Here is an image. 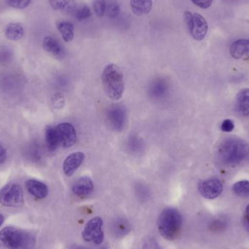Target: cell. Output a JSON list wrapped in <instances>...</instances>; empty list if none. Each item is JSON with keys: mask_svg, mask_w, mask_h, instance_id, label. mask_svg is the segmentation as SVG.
<instances>
[{"mask_svg": "<svg viewBox=\"0 0 249 249\" xmlns=\"http://www.w3.org/2000/svg\"><path fill=\"white\" fill-rule=\"evenodd\" d=\"M249 146L247 142L238 138H230L221 143L218 156L225 165H235L248 157Z\"/></svg>", "mask_w": 249, "mask_h": 249, "instance_id": "1", "label": "cell"}, {"mask_svg": "<svg viewBox=\"0 0 249 249\" xmlns=\"http://www.w3.org/2000/svg\"><path fill=\"white\" fill-rule=\"evenodd\" d=\"M102 83L109 99L118 101L122 98L124 90V75L116 64H110L105 67L102 74Z\"/></svg>", "mask_w": 249, "mask_h": 249, "instance_id": "2", "label": "cell"}, {"mask_svg": "<svg viewBox=\"0 0 249 249\" xmlns=\"http://www.w3.org/2000/svg\"><path fill=\"white\" fill-rule=\"evenodd\" d=\"M181 225L182 217L177 209L167 208L161 212L158 219V230L165 239H174L178 235Z\"/></svg>", "mask_w": 249, "mask_h": 249, "instance_id": "3", "label": "cell"}, {"mask_svg": "<svg viewBox=\"0 0 249 249\" xmlns=\"http://www.w3.org/2000/svg\"><path fill=\"white\" fill-rule=\"evenodd\" d=\"M0 241L9 249H26L34 244L29 234L14 227L3 228L0 231Z\"/></svg>", "mask_w": 249, "mask_h": 249, "instance_id": "4", "label": "cell"}, {"mask_svg": "<svg viewBox=\"0 0 249 249\" xmlns=\"http://www.w3.org/2000/svg\"><path fill=\"white\" fill-rule=\"evenodd\" d=\"M184 21L193 39L202 41L207 35L209 26L203 16L190 11L184 13Z\"/></svg>", "mask_w": 249, "mask_h": 249, "instance_id": "5", "label": "cell"}, {"mask_svg": "<svg viewBox=\"0 0 249 249\" xmlns=\"http://www.w3.org/2000/svg\"><path fill=\"white\" fill-rule=\"evenodd\" d=\"M24 197L21 187L16 183H10L0 190V203L6 207H20Z\"/></svg>", "mask_w": 249, "mask_h": 249, "instance_id": "6", "label": "cell"}, {"mask_svg": "<svg viewBox=\"0 0 249 249\" xmlns=\"http://www.w3.org/2000/svg\"><path fill=\"white\" fill-rule=\"evenodd\" d=\"M83 238L86 242H93L96 245L103 243L105 235L102 218L96 216L88 222L83 231Z\"/></svg>", "mask_w": 249, "mask_h": 249, "instance_id": "7", "label": "cell"}, {"mask_svg": "<svg viewBox=\"0 0 249 249\" xmlns=\"http://www.w3.org/2000/svg\"><path fill=\"white\" fill-rule=\"evenodd\" d=\"M223 184L217 178H210L200 183L199 193L203 197L209 200L216 198L223 191Z\"/></svg>", "mask_w": 249, "mask_h": 249, "instance_id": "8", "label": "cell"}, {"mask_svg": "<svg viewBox=\"0 0 249 249\" xmlns=\"http://www.w3.org/2000/svg\"><path fill=\"white\" fill-rule=\"evenodd\" d=\"M60 145L64 148L72 146L77 141V135L72 124L64 123L56 127Z\"/></svg>", "mask_w": 249, "mask_h": 249, "instance_id": "9", "label": "cell"}, {"mask_svg": "<svg viewBox=\"0 0 249 249\" xmlns=\"http://www.w3.org/2000/svg\"><path fill=\"white\" fill-rule=\"evenodd\" d=\"M107 121L114 130L121 131L124 128L126 121V114L124 107L115 105L109 108L107 112Z\"/></svg>", "mask_w": 249, "mask_h": 249, "instance_id": "10", "label": "cell"}, {"mask_svg": "<svg viewBox=\"0 0 249 249\" xmlns=\"http://www.w3.org/2000/svg\"><path fill=\"white\" fill-rule=\"evenodd\" d=\"M85 160L83 152H77L69 155L64 162L63 170L67 177H71L75 172L76 170L82 165Z\"/></svg>", "mask_w": 249, "mask_h": 249, "instance_id": "11", "label": "cell"}, {"mask_svg": "<svg viewBox=\"0 0 249 249\" xmlns=\"http://www.w3.org/2000/svg\"><path fill=\"white\" fill-rule=\"evenodd\" d=\"M93 182L91 178L87 177L78 178L73 184L72 191L74 194L79 197H86L91 194L93 191Z\"/></svg>", "mask_w": 249, "mask_h": 249, "instance_id": "12", "label": "cell"}, {"mask_svg": "<svg viewBox=\"0 0 249 249\" xmlns=\"http://www.w3.org/2000/svg\"><path fill=\"white\" fill-rule=\"evenodd\" d=\"M230 53L234 58H248L249 57V39H241L235 41L231 45Z\"/></svg>", "mask_w": 249, "mask_h": 249, "instance_id": "13", "label": "cell"}, {"mask_svg": "<svg viewBox=\"0 0 249 249\" xmlns=\"http://www.w3.org/2000/svg\"><path fill=\"white\" fill-rule=\"evenodd\" d=\"M26 187L27 191L36 198L43 199L48 196V186L37 180H28L26 182Z\"/></svg>", "mask_w": 249, "mask_h": 249, "instance_id": "14", "label": "cell"}, {"mask_svg": "<svg viewBox=\"0 0 249 249\" xmlns=\"http://www.w3.org/2000/svg\"><path fill=\"white\" fill-rule=\"evenodd\" d=\"M51 7L55 10H59L65 14H73L77 10L74 0H49Z\"/></svg>", "mask_w": 249, "mask_h": 249, "instance_id": "15", "label": "cell"}, {"mask_svg": "<svg viewBox=\"0 0 249 249\" xmlns=\"http://www.w3.org/2000/svg\"><path fill=\"white\" fill-rule=\"evenodd\" d=\"M236 108L243 116L249 115V89H243L237 95Z\"/></svg>", "mask_w": 249, "mask_h": 249, "instance_id": "16", "label": "cell"}, {"mask_svg": "<svg viewBox=\"0 0 249 249\" xmlns=\"http://www.w3.org/2000/svg\"><path fill=\"white\" fill-rule=\"evenodd\" d=\"M132 11L137 16L148 14L152 10V0H130Z\"/></svg>", "mask_w": 249, "mask_h": 249, "instance_id": "17", "label": "cell"}, {"mask_svg": "<svg viewBox=\"0 0 249 249\" xmlns=\"http://www.w3.org/2000/svg\"><path fill=\"white\" fill-rule=\"evenodd\" d=\"M24 35V29L20 23H10L4 29V35L10 40L18 41Z\"/></svg>", "mask_w": 249, "mask_h": 249, "instance_id": "18", "label": "cell"}, {"mask_svg": "<svg viewBox=\"0 0 249 249\" xmlns=\"http://www.w3.org/2000/svg\"><path fill=\"white\" fill-rule=\"evenodd\" d=\"M42 46L47 52L53 55L54 56L60 57L62 55L63 49L59 42L51 36L44 38Z\"/></svg>", "mask_w": 249, "mask_h": 249, "instance_id": "19", "label": "cell"}, {"mask_svg": "<svg viewBox=\"0 0 249 249\" xmlns=\"http://www.w3.org/2000/svg\"><path fill=\"white\" fill-rule=\"evenodd\" d=\"M45 142H46L48 149L51 152H53L57 149L60 143L56 128L52 126H48L46 127L45 129Z\"/></svg>", "mask_w": 249, "mask_h": 249, "instance_id": "20", "label": "cell"}, {"mask_svg": "<svg viewBox=\"0 0 249 249\" xmlns=\"http://www.w3.org/2000/svg\"><path fill=\"white\" fill-rule=\"evenodd\" d=\"M58 30L65 42H70L74 39V25L69 21H60L57 23Z\"/></svg>", "mask_w": 249, "mask_h": 249, "instance_id": "21", "label": "cell"}, {"mask_svg": "<svg viewBox=\"0 0 249 249\" xmlns=\"http://www.w3.org/2000/svg\"><path fill=\"white\" fill-rule=\"evenodd\" d=\"M168 86L164 80H158L154 82L150 88L151 94L155 98H161L166 94Z\"/></svg>", "mask_w": 249, "mask_h": 249, "instance_id": "22", "label": "cell"}, {"mask_svg": "<svg viewBox=\"0 0 249 249\" xmlns=\"http://www.w3.org/2000/svg\"><path fill=\"white\" fill-rule=\"evenodd\" d=\"M234 193L241 197H249V181L247 180L238 181L232 187Z\"/></svg>", "mask_w": 249, "mask_h": 249, "instance_id": "23", "label": "cell"}, {"mask_svg": "<svg viewBox=\"0 0 249 249\" xmlns=\"http://www.w3.org/2000/svg\"><path fill=\"white\" fill-rule=\"evenodd\" d=\"M106 11L108 16L111 18L118 17L120 13V5L115 0H107V1Z\"/></svg>", "mask_w": 249, "mask_h": 249, "instance_id": "24", "label": "cell"}, {"mask_svg": "<svg viewBox=\"0 0 249 249\" xmlns=\"http://www.w3.org/2000/svg\"><path fill=\"white\" fill-rule=\"evenodd\" d=\"M93 10L99 17H103L106 13L107 0H94Z\"/></svg>", "mask_w": 249, "mask_h": 249, "instance_id": "25", "label": "cell"}, {"mask_svg": "<svg viewBox=\"0 0 249 249\" xmlns=\"http://www.w3.org/2000/svg\"><path fill=\"white\" fill-rule=\"evenodd\" d=\"M74 14L77 20H83L90 17L91 11L88 6H83V7L76 10Z\"/></svg>", "mask_w": 249, "mask_h": 249, "instance_id": "26", "label": "cell"}, {"mask_svg": "<svg viewBox=\"0 0 249 249\" xmlns=\"http://www.w3.org/2000/svg\"><path fill=\"white\" fill-rule=\"evenodd\" d=\"M10 7L17 9H24L30 4L32 0H5Z\"/></svg>", "mask_w": 249, "mask_h": 249, "instance_id": "27", "label": "cell"}, {"mask_svg": "<svg viewBox=\"0 0 249 249\" xmlns=\"http://www.w3.org/2000/svg\"><path fill=\"white\" fill-rule=\"evenodd\" d=\"M234 127H235V124H234L233 121L230 119L225 120L221 124V129L222 131L227 132V133L232 132L234 130Z\"/></svg>", "mask_w": 249, "mask_h": 249, "instance_id": "28", "label": "cell"}, {"mask_svg": "<svg viewBox=\"0 0 249 249\" xmlns=\"http://www.w3.org/2000/svg\"><path fill=\"white\" fill-rule=\"evenodd\" d=\"M227 223L225 220L222 219H218L217 220H215L212 223V228H213V231H222V230L226 228Z\"/></svg>", "mask_w": 249, "mask_h": 249, "instance_id": "29", "label": "cell"}, {"mask_svg": "<svg viewBox=\"0 0 249 249\" xmlns=\"http://www.w3.org/2000/svg\"><path fill=\"white\" fill-rule=\"evenodd\" d=\"M191 1L197 7L203 9L209 8L213 2V0H191Z\"/></svg>", "mask_w": 249, "mask_h": 249, "instance_id": "30", "label": "cell"}, {"mask_svg": "<svg viewBox=\"0 0 249 249\" xmlns=\"http://www.w3.org/2000/svg\"><path fill=\"white\" fill-rule=\"evenodd\" d=\"M64 104V99L62 95L56 94L54 96L53 99V105L55 107V108H61Z\"/></svg>", "mask_w": 249, "mask_h": 249, "instance_id": "31", "label": "cell"}, {"mask_svg": "<svg viewBox=\"0 0 249 249\" xmlns=\"http://www.w3.org/2000/svg\"><path fill=\"white\" fill-rule=\"evenodd\" d=\"M7 153L4 146L0 143V164L3 163L6 160Z\"/></svg>", "mask_w": 249, "mask_h": 249, "instance_id": "32", "label": "cell"}, {"mask_svg": "<svg viewBox=\"0 0 249 249\" xmlns=\"http://www.w3.org/2000/svg\"><path fill=\"white\" fill-rule=\"evenodd\" d=\"M244 225L246 228L249 230V204L246 209L245 216H244Z\"/></svg>", "mask_w": 249, "mask_h": 249, "instance_id": "33", "label": "cell"}, {"mask_svg": "<svg viewBox=\"0 0 249 249\" xmlns=\"http://www.w3.org/2000/svg\"><path fill=\"white\" fill-rule=\"evenodd\" d=\"M4 216H2V215L0 214V227L2 225L3 222H4Z\"/></svg>", "mask_w": 249, "mask_h": 249, "instance_id": "34", "label": "cell"}]
</instances>
